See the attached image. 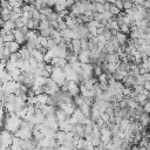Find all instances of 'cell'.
Segmentation results:
<instances>
[{"mask_svg": "<svg viewBox=\"0 0 150 150\" xmlns=\"http://www.w3.org/2000/svg\"><path fill=\"white\" fill-rule=\"evenodd\" d=\"M102 19H103L104 21H110L111 19H114V17L110 14L109 11H104V12L102 13Z\"/></svg>", "mask_w": 150, "mask_h": 150, "instance_id": "cell-28", "label": "cell"}, {"mask_svg": "<svg viewBox=\"0 0 150 150\" xmlns=\"http://www.w3.org/2000/svg\"><path fill=\"white\" fill-rule=\"evenodd\" d=\"M20 17H21V14L15 13V12H13V11L10 13V20H11V21H15V20H17V19H19Z\"/></svg>", "mask_w": 150, "mask_h": 150, "instance_id": "cell-35", "label": "cell"}, {"mask_svg": "<svg viewBox=\"0 0 150 150\" xmlns=\"http://www.w3.org/2000/svg\"><path fill=\"white\" fill-rule=\"evenodd\" d=\"M55 117H56L57 121H64V120L68 118V116H67L61 109H56V111H55Z\"/></svg>", "mask_w": 150, "mask_h": 150, "instance_id": "cell-22", "label": "cell"}, {"mask_svg": "<svg viewBox=\"0 0 150 150\" xmlns=\"http://www.w3.org/2000/svg\"><path fill=\"white\" fill-rule=\"evenodd\" d=\"M55 5V0H47V6L48 7H53Z\"/></svg>", "mask_w": 150, "mask_h": 150, "instance_id": "cell-44", "label": "cell"}, {"mask_svg": "<svg viewBox=\"0 0 150 150\" xmlns=\"http://www.w3.org/2000/svg\"><path fill=\"white\" fill-rule=\"evenodd\" d=\"M56 45H55V42H54V40L52 39V38H48V40H47V49H52V48H54Z\"/></svg>", "mask_w": 150, "mask_h": 150, "instance_id": "cell-37", "label": "cell"}, {"mask_svg": "<svg viewBox=\"0 0 150 150\" xmlns=\"http://www.w3.org/2000/svg\"><path fill=\"white\" fill-rule=\"evenodd\" d=\"M78 61L80 63H90V57H89V50H81L78 54Z\"/></svg>", "mask_w": 150, "mask_h": 150, "instance_id": "cell-7", "label": "cell"}, {"mask_svg": "<svg viewBox=\"0 0 150 150\" xmlns=\"http://www.w3.org/2000/svg\"><path fill=\"white\" fill-rule=\"evenodd\" d=\"M80 110H81V113L86 116V117H89V115H90V106H88L85 101H83V103L80 106V107H78Z\"/></svg>", "mask_w": 150, "mask_h": 150, "instance_id": "cell-18", "label": "cell"}, {"mask_svg": "<svg viewBox=\"0 0 150 150\" xmlns=\"http://www.w3.org/2000/svg\"><path fill=\"white\" fill-rule=\"evenodd\" d=\"M10 149L11 150H22V148H21V139L15 137V136H13L12 143L10 145Z\"/></svg>", "mask_w": 150, "mask_h": 150, "instance_id": "cell-13", "label": "cell"}, {"mask_svg": "<svg viewBox=\"0 0 150 150\" xmlns=\"http://www.w3.org/2000/svg\"><path fill=\"white\" fill-rule=\"evenodd\" d=\"M40 33H39V35L40 36H43V38H50V27L49 28H47V29H42V31H39Z\"/></svg>", "mask_w": 150, "mask_h": 150, "instance_id": "cell-30", "label": "cell"}, {"mask_svg": "<svg viewBox=\"0 0 150 150\" xmlns=\"http://www.w3.org/2000/svg\"><path fill=\"white\" fill-rule=\"evenodd\" d=\"M114 6L117 7L120 11H122L123 10V0H116V1L114 3Z\"/></svg>", "mask_w": 150, "mask_h": 150, "instance_id": "cell-38", "label": "cell"}, {"mask_svg": "<svg viewBox=\"0 0 150 150\" xmlns=\"http://www.w3.org/2000/svg\"><path fill=\"white\" fill-rule=\"evenodd\" d=\"M134 100H135L139 106H142V107L148 102V97H146V96H144L143 94H137V95H136V97H135Z\"/></svg>", "mask_w": 150, "mask_h": 150, "instance_id": "cell-20", "label": "cell"}, {"mask_svg": "<svg viewBox=\"0 0 150 150\" xmlns=\"http://www.w3.org/2000/svg\"><path fill=\"white\" fill-rule=\"evenodd\" d=\"M19 60H21V56L19 53H14V54H11L10 57H8V61L13 62V63H17Z\"/></svg>", "mask_w": 150, "mask_h": 150, "instance_id": "cell-25", "label": "cell"}, {"mask_svg": "<svg viewBox=\"0 0 150 150\" xmlns=\"http://www.w3.org/2000/svg\"><path fill=\"white\" fill-rule=\"evenodd\" d=\"M47 20L48 21H56L57 20V13L56 12H52L49 15H47Z\"/></svg>", "mask_w": 150, "mask_h": 150, "instance_id": "cell-36", "label": "cell"}, {"mask_svg": "<svg viewBox=\"0 0 150 150\" xmlns=\"http://www.w3.org/2000/svg\"><path fill=\"white\" fill-rule=\"evenodd\" d=\"M49 28V21L48 20H42L39 22V26L36 28V31H42V29H47Z\"/></svg>", "mask_w": 150, "mask_h": 150, "instance_id": "cell-23", "label": "cell"}, {"mask_svg": "<svg viewBox=\"0 0 150 150\" xmlns=\"http://www.w3.org/2000/svg\"><path fill=\"white\" fill-rule=\"evenodd\" d=\"M129 150H138V146H132V148H130Z\"/></svg>", "mask_w": 150, "mask_h": 150, "instance_id": "cell-50", "label": "cell"}, {"mask_svg": "<svg viewBox=\"0 0 150 150\" xmlns=\"http://www.w3.org/2000/svg\"><path fill=\"white\" fill-rule=\"evenodd\" d=\"M114 36H115V39H116V41L118 42L120 46H124L127 43V41H128V36L125 34L121 33V32H116V34Z\"/></svg>", "mask_w": 150, "mask_h": 150, "instance_id": "cell-11", "label": "cell"}, {"mask_svg": "<svg viewBox=\"0 0 150 150\" xmlns=\"http://www.w3.org/2000/svg\"><path fill=\"white\" fill-rule=\"evenodd\" d=\"M81 1H83V0H74V3H81Z\"/></svg>", "mask_w": 150, "mask_h": 150, "instance_id": "cell-51", "label": "cell"}, {"mask_svg": "<svg viewBox=\"0 0 150 150\" xmlns=\"http://www.w3.org/2000/svg\"><path fill=\"white\" fill-rule=\"evenodd\" d=\"M49 78H50L59 87H61V86L64 85V82H66L63 70H62V68H59V67H54L53 71H52L50 75H49Z\"/></svg>", "mask_w": 150, "mask_h": 150, "instance_id": "cell-2", "label": "cell"}, {"mask_svg": "<svg viewBox=\"0 0 150 150\" xmlns=\"http://www.w3.org/2000/svg\"><path fill=\"white\" fill-rule=\"evenodd\" d=\"M104 61L106 62H110V63H118L120 59H118V55L116 53H113V54H107L104 56Z\"/></svg>", "mask_w": 150, "mask_h": 150, "instance_id": "cell-16", "label": "cell"}, {"mask_svg": "<svg viewBox=\"0 0 150 150\" xmlns=\"http://www.w3.org/2000/svg\"><path fill=\"white\" fill-rule=\"evenodd\" d=\"M66 4H67V7H71L75 3H74V0H64Z\"/></svg>", "mask_w": 150, "mask_h": 150, "instance_id": "cell-43", "label": "cell"}, {"mask_svg": "<svg viewBox=\"0 0 150 150\" xmlns=\"http://www.w3.org/2000/svg\"><path fill=\"white\" fill-rule=\"evenodd\" d=\"M38 36H39V33H38L36 29H31V31H28V32L25 34L26 41H33V42H35V40H36Z\"/></svg>", "mask_w": 150, "mask_h": 150, "instance_id": "cell-12", "label": "cell"}, {"mask_svg": "<svg viewBox=\"0 0 150 150\" xmlns=\"http://www.w3.org/2000/svg\"><path fill=\"white\" fill-rule=\"evenodd\" d=\"M43 68H45V70H46L47 73H49V75H50V73H52L53 69H54V67H53L50 63H45V67H43Z\"/></svg>", "mask_w": 150, "mask_h": 150, "instance_id": "cell-39", "label": "cell"}, {"mask_svg": "<svg viewBox=\"0 0 150 150\" xmlns=\"http://www.w3.org/2000/svg\"><path fill=\"white\" fill-rule=\"evenodd\" d=\"M39 17H40V12L38 10H34L32 12V19L33 20H36V19H39Z\"/></svg>", "mask_w": 150, "mask_h": 150, "instance_id": "cell-40", "label": "cell"}, {"mask_svg": "<svg viewBox=\"0 0 150 150\" xmlns=\"http://www.w3.org/2000/svg\"><path fill=\"white\" fill-rule=\"evenodd\" d=\"M142 6H143L145 10H149V7H150V3H149V1H143V3H142Z\"/></svg>", "mask_w": 150, "mask_h": 150, "instance_id": "cell-45", "label": "cell"}, {"mask_svg": "<svg viewBox=\"0 0 150 150\" xmlns=\"http://www.w3.org/2000/svg\"><path fill=\"white\" fill-rule=\"evenodd\" d=\"M1 29L6 31V32H12L13 29H15V24H14V21H11V20L4 21L3 25H1Z\"/></svg>", "mask_w": 150, "mask_h": 150, "instance_id": "cell-15", "label": "cell"}, {"mask_svg": "<svg viewBox=\"0 0 150 150\" xmlns=\"http://www.w3.org/2000/svg\"><path fill=\"white\" fill-rule=\"evenodd\" d=\"M45 116H47V115H52V114H55V111H56V108H55V106H48V104H41V107H40V109H39Z\"/></svg>", "mask_w": 150, "mask_h": 150, "instance_id": "cell-8", "label": "cell"}, {"mask_svg": "<svg viewBox=\"0 0 150 150\" xmlns=\"http://www.w3.org/2000/svg\"><path fill=\"white\" fill-rule=\"evenodd\" d=\"M19 54H20V56H21V59H22V60H28V59L31 57V52L26 48V46L20 47Z\"/></svg>", "mask_w": 150, "mask_h": 150, "instance_id": "cell-17", "label": "cell"}, {"mask_svg": "<svg viewBox=\"0 0 150 150\" xmlns=\"http://www.w3.org/2000/svg\"><path fill=\"white\" fill-rule=\"evenodd\" d=\"M5 47L8 48V50L11 52V54H14V53H19L21 46L18 42H15V41H11V42H6L5 43Z\"/></svg>", "mask_w": 150, "mask_h": 150, "instance_id": "cell-9", "label": "cell"}, {"mask_svg": "<svg viewBox=\"0 0 150 150\" xmlns=\"http://www.w3.org/2000/svg\"><path fill=\"white\" fill-rule=\"evenodd\" d=\"M109 12H110V14H111L113 17H116V15H118V14H120V12H122V11H120V10H118L117 7H115L114 5H110Z\"/></svg>", "mask_w": 150, "mask_h": 150, "instance_id": "cell-27", "label": "cell"}, {"mask_svg": "<svg viewBox=\"0 0 150 150\" xmlns=\"http://www.w3.org/2000/svg\"><path fill=\"white\" fill-rule=\"evenodd\" d=\"M131 88L130 87H123V89H122V94H123V96H125V97H129L130 96V94H131Z\"/></svg>", "mask_w": 150, "mask_h": 150, "instance_id": "cell-34", "label": "cell"}, {"mask_svg": "<svg viewBox=\"0 0 150 150\" xmlns=\"http://www.w3.org/2000/svg\"><path fill=\"white\" fill-rule=\"evenodd\" d=\"M14 68H17V66H15V63H13V62H11V61H6V64H5V70L7 71V73H11Z\"/></svg>", "mask_w": 150, "mask_h": 150, "instance_id": "cell-26", "label": "cell"}, {"mask_svg": "<svg viewBox=\"0 0 150 150\" xmlns=\"http://www.w3.org/2000/svg\"><path fill=\"white\" fill-rule=\"evenodd\" d=\"M95 13H103L104 12V8H103V5L102 4H97L95 3Z\"/></svg>", "mask_w": 150, "mask_h": 150, "instance_id": "cell-32", "label": "cell"}, {"mask_svg": "<svg viewBox=\"0 0 150 150\" xmlns=\"http://www.w3.org/2000/svg\"><path fill=\"white\" fill-rule=\"evenodd\" d=\"M142 108H143V111L148 114V113L150 111V103H149V102H146V103H145V104H144Z\"/></svg>", "mask_w": 150, "mask_h": 150, "instance_id": "cell-41", "label": "cell"}, {"mask_svg": "<svg viewBox=\"0 0 150 150\" xmlns=\"http://www.w3.org/2000/svg\"><path fill=\"white\" fill-rule=\"evenodd\" d=\"M12 33H13V36H14V41L15 42H18L20 46L22 45V43H25L26 42V38H25V34H22L21 32H20V29H13L12 31Z\"/></svg>", "mask_w": 150, "mask_h": 150, "instance_id": "cell-6", "label": "cell"}, {"mask_svg": "<svg viewBox=\"0 0 150 150\" xmlns=\"http://www.w3.org/2000/svg\"><path fill=\"white\" fill-rule=\"evenodd\" d=\"M149 148H146V146H138V150H148Z\"/></svg>", "mask_w": 150, "mask_h": 150, "instance_id": "cell-49", "label": "cell"}, {"mask_svg": "<svg viewBox=\"0 0 150 150\" xmlns=\"http://www.w3.org/2000/svg\"><path fill=\"white\" fill-rule=\"evenodd\" d=\"M103 8H104V11H109V8H110V4L104 3V4H103Z\"/></svg>", "mask_w": 150, "mask_h": 150, "instance_id": "cell-46", "label": "cell"}, {"mask_svg": "<svg viewBox=\"0 0 150 150\" xmlns=\"http://www.w3.org/2000/svg\"><path fill=\"white\" fill-rule=\"evenodd\" d=\"M143 89H145V90H149L150 89V82L149 81H146V82L143 83Z\"/></svg>", "mask_w": 150, "mask_h": 150, "instance_id": "cell-42", "label": "cell"}, {"mask_svg": "<svg viewBox=\"0 0 150 150\" xmlns=\"http://www.w3.org/2000/svg\"><path fill=\"white\" fill-rule=\"evenodd\" d=\"M14 24H15V28H17V29H20V28H22V27L25 26L24 21L21 20V17H20L19 19H17V20L14 21Z\"/></svg>", "mask_w": 150, "mask_h": 150, "instance_id": "cell-33", "label": "cell"}, {"mask_svg": "<svg viewBox=\"0 0 150 150\" xmlns=\"http://www.w3.org/2000/svg\"><path fill=\"white\" fill-rule=\"evenodd\" d=\"M35 97H36V102L39 103V104H47V101H48V99H49V96L47 95V94H39V95H35Z\"/></svg>", "mask_w": 150, "mask_h": 150, "instance_id": "cell-19", "label": "cell"}, {"mask_svg": "<svg viewBox=\"0 0 150 150\" xmlns=\"http://www.w3.org/2000/svg\"><path fill=\"white\" fill-rule=\"evenodd\" d=\"M71 45V52L75 54H79L81 52V46H80V39H74L70 42Z\"/></svg>", "mask_w": 150, "mask_h": 150, "instance_id": "cell-14", "label": "cell"}, {"mask_svg": "<svg viewBox=\"0 0 150 150\" xmlns=\"http://www.w3.org/2000/svg\"><path fill=\"white\" fill-rule=\"evenodd\" d=\"M118 32H121V33H123V34H129V32H130V27L128 26V25H124V24H122L121 26H120V31Z\"/></svg>", "mask_w": 150, "mask_h": 150, "instance_id": "cell-29", "label": "cell"}, {"mask_svg": "<svg viewBox=\"0 0 150 150\" xmlns=\"http://www.w3.org/2000/svg\"><path fill=\"white\" fill-rule=\"evenodd\" d=\"M20 82H15V81H8V82H6V83H3L1 87L3 88V90L7 94V95H10V94H14L19 88H20Z\"/></svg>", "mask_w": 150, "mask_h": 150, "instance_id": "cell-3", "label": "cell"}, {"mask_svg": "<svg viewBox=\"0 0 150 150\" xmlns=\"http://www.w3.org/2000/svg\"><path fill=\"white\" fill-rule=\"evenodd\" d=\"M39 12H40V14H42V15H49L52 12H54V10H52V7H48V6H45V7H42V8H40L39 10Z\"/></svg>", "mask_w": 150, "mask_h": 150, "instance_id": "cell-24", "label": "cell"}, {"mask_svg": "<svg viewBox=\"0 0 150 150\" xmlns=\"http://www.w3.org/2000/svg\"><path fill=\"white\" fill-rule=\"evenodd\" d=\"M118 127H120V129H121L122 131L129 130V127H130V120H128V118H122V121L120 122Z\"/></svg>", "mask_w": 150, "mask_h": 150, "instance_id": "cell-21", "label": "cell"}, {"mask_svg": "<svg viewBox=\"0 0 150 150\" xmlns=\"http://www.w3.org/2000/svg\"><path fill=\"white\" fill-rule=\"evenodd\" d=\"M116 1V0H107V3L110 4V5H114V3Z\"/></svg>", "mask_w": 150, "mask_h": 150, "instance_id": "cell-48", "label": "cell"}, {"mask_svg": "<svg viewBox=\"0 0 150 150\" xmlns=\"http://www.w3.org/2000/svg\"><path fill=\"white\" fill-rule=\"evenodd\" d=\"M134 7V4L131 1H129V0H123V10H130Z\"/></svg>", "mask_w": 150, "mask_h": 150, "instance_id": "cell-31", "label": "cell"}, {"mask_svg": "<svg viewBox=\"0 0 150 150\" xmlns=\"http://www.w3.org/2000/svg\"><path fill=\"white\" fill-rule=\"evenodd\" d=\"M63 3H66L64 0H55V4H63Z\"/></svg>", "mask_w": 150, "mask_h": 150, "instance_id": "cell-47", "label": "cell"}, {"mask_svg": "<svg viewBox=\"0 0 150 150\" xmlns=\"http://www.w3.org/2000/svg\"><path fill=\"white\" fill-rule=\"evenodd\" d=\"M67 63H68L67 60H66V59H61V57H54V59H52V61H50V64H52L53 67H59V68H63Z\"/></svg>", "mask_w": 150, "mask_h": 150, "instance_id": "cell-10", "label": "cell"}, {"mask_svg": "<svg viewBox=\"0 0 150 150\" xmlns=\"http://www.w3.org/2000/svg\"><path fill=\"white\" fill-rule=\"evenodd\" d=\"M21 118H19L14 113H7L5 115V118H4V127H5V130L14 134L19 128H20V124H21Z\"/></svg>", "mask_w": 150, "mask_h": 150, "instance_id": "cell-1", "label": "cell"}, {"mask_svg": "<svg viewBox=\"0 0 150 150\" xmlns=\"http://www.w3.org/2000/svg\"><path fill=\"white\" fill-rule=\"evenodd\" d=\"M12 138H13L12 132L7 130H1V134H0V144L4 148H8L12 143Z\"/></svg>", "mask_w": 150, "mask_h": 150, "instance_id": "cell-4", "label": "cell"}, {"mask_svg": "<svg viewBox=\"0 0 150 150\" xmlns=\"http://www.w3.org/2000/svg\"><path fill=\"white\" fill-rule=\"evenodd\" d=\"M0 134H1V128H0Z\"/></svg>", "mask_w": 150, "mask_h": 150, "instance_id": "cell-52", "label": "cell"}, {"mask_svg": "<svg viewBox=\"0 0 150 150\" xmlns=\"http://www.w3.org/2000/svg\"><path fill=\"white\" fill-rule=\"evenodd\" d=\"M67 93L71 96L75 97L80 95V88H79V83L76 82H73V81H67Z\"/></svg>", "mask_w": 150, "mask_h": 150, "instance_id": "cell-5", "label": "cell"}]
</instances>
